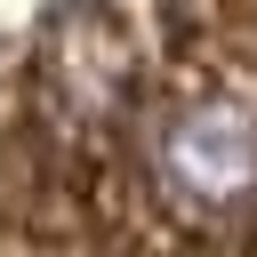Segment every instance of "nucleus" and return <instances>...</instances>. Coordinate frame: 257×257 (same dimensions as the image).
Instances as JSON below:
<instances>
[{
	"instance_id": "1",
	"label": "nucleus",
	"mask_w": 257,
	"mask_h": 257,
	"mask_svg": "<svg viewBox=\"0 0 257 257\" xmlns=\"http://www.w3.org/2000/svg\"><path fill=\"white\" fill-rule=\"evenodd\" d=\"M153 177L201 217H233L257 201V104L233 88L177 96L153 128Z\"/></svg>"
}]
</instances>
